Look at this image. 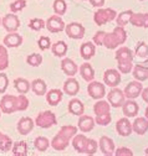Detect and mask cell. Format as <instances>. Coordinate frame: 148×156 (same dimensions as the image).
Here are the masks:
<instances>
[{
    "label": "cell",
    "instance_id": "obj_4",
    "mask_svg": "<svg viewBox=\"0 0 148 156\" xmlns=\"http://www.w3.org/2000/svg\"><path fill=\"white\" fill-rule=\"evenodd\" d=\"M124 101H126V95H124L123 90H121L117 87H113L109 90V93L107 94V102L111 104V107H113V108L122 107Z\"/></svg>",
    "mask_w": 148,
    "mask_h": 156
},
{
    "label": "cell",
    "instance_id": "obj_30",
    "mask_svg": "<svg viewBox=\"0 0 148 156\" xmlns=\"http://www.w3.org/2000/svg\"><path fill=\"white\" fill-rule=\"evenodd\" d=\"M116 61H133V52L128 47H120L115 53Z\"/></svg>",
    "mask_w": 148,
    "mask_h": 156
},
{
    "label": "cell",
    "instance_id": "obj_27",
    "mask_svg": "<svg viewBox=\"0 0 148 156\" xmlns=\"http://www.w3.org/2000/svg\"><path fill=\"white\" fill-rule=\"evenodd\" d=\"M132 129L135 133H137L138 135H144L148 131V119L146 116H142V118H137L133 124H132Z\"/></svg>",
    "mask_w": 148,
    "mask_h": 156
},
{
    "label": "cell",
    "instance_id": "obj_8",
    "mask_svg": "<svg viewBox=\"0 0 148 156\" xmlns=\"http://www.w3.org/2000/svg\"><path fill=\"white\" fill-rule=\"evenodd\" d=\"M2 25L8 32H15L20 27V20H19V17L16 16V14H14V12L6 14L2 19Z\"/></svg>",
    "mask_w": 148,
    "mask_h": 156
},
{
    "label": "cell",
    "instance_id": "obj_26",
    "mask_svg": "<svg viewBox=\"0 0 148 156\" xmlns=\"http://www.w3.org/2000/svg\"><path fill=\"white\" fill-rule=\"evenodd\" d=\"M80 74L86 82H91L95 80V69L88 62H85L80 66Z\"/></svg>",
    "mask_w": 148,
    "mask_h": 156
},
{
    "label": "cell",
    "instance_id": "obj_29",
    "mask_svg": "<svg viewBox=\"0 0 148 156\" xmlns=\"http://www.w3.org/2000/svg\"><path fill=\"white\" fill-rule=\"evenodd\" d=\"M31 90L36 94V95H45L47 92V86L45 83L44 80L40 78H36L31 82Z\"/></svg>",
    "mask_w": 148,
    "mask_h": 156
},
{
    "label": "cell",
    "instance_id": "obj_48",
    "mask_svg": "<svg viewBox=\"0 0 148 156\" xmlns=\"http://www.w3.org/2000/svg\"><path fill=\"white\" fill-rule=\"evenodd\" d=\"M38 46L41 51H46L51 47V41H50V38L47 36H41L39 38V41H38Z\"/></svg>",
    "mask_w": 148,
    "mask_h": 156
},
{
    "label": "cell",
    "instance_id": "obj_9",
    "mask_svg": "<svg viewBox=\"0 0 148 156\" xmlns=\"http://www.w3.org/2000/svg\"><path fill=\"white\" fill-rule=\"evenodd\" d=\"M65 26L66 25H65L64 20L61 19V16H59L56 14L50 16L47 19V21H46V29L50 32H52V34H57V32L64 31L65 30Z\"/></svg>",
    "mask_w": 148,
    "mask_h": 156
},
{
    "label": "cell",
    "instance_id": "obj_14",
    "mask_svg": "<svg viewBox=\"0 0 148 156\" xmlns=\"http://www.w3.org/2000/svg\"><path fill=\"white\" fill-rule=\"evenodd\" d=\"M95 124H96V122L92 116L82 114V115H80V119L77 122V129H80V131H82V133H88L95 128Z\"/></svg>",
    "mask_w": 148,
    "mask_h": 156
},
{
    "label": "cell",
    "instance_id": "obj_41",
    "mask_svg": "<svg viewBox=\"0 0 148 156\" xmlns=\"http://www.w3.org/2000/svg\"><path fill=\"white\" fill-rule=\"evenodd\" d=\"M26 62L31 67H39L43 63V56L40 53H31L26 57Z\"/></svg>",
    "mask_w": 148,
    "mask_h": 156
},
{
    "label": "cell",
    "instance_id": "obj_39",
    "mask_svg": "<svg viewBox=\"0 0 148 156\" xmlns=\"http://www.w3.org/2000/svg\"><path fill=\"white\" fill-rule=\"evenodd\" d=\"M59 134H61L64 138H66L67 140H72V138L77 134V128L76 126H73V125H64Z\"/></svg>",
    "mask_w": 148,
    "mask_h": 156
},
{
    "label": "cell",
    "instance_id": "obj_19",
    "mask_svg": "<svg viewBox=\"0 0 148 156\" xmlns=\"http://www.w3.org/2000/svg\"><path fill=\"white\" fill-rule=\"evenodd\" d=\"M61 69L68 77H75L76 73L79 72L77 65L73 62L71 58H64V60L61 61Z\"/></svg>",
    "mask_w": 148,
    "mask_h": 156
},
{
    "label": "cell",
    "instance_id": "obj_3",
    "mask_svg": "<svg viewBox=\"0 0 148 156\" xmlns=\"http://www.w3.org/2000/svg\"><path fill=\"white\" fill-rule=\"evenodd\" d=\"M117 16V12L116 10L113 9H101L98 8V10L94 14V21L96 25L101 26V25H105L106 23H109V21H112L115 20Z\"/></svg>",
    "mask_w": 148,
    "mask_h": 156
},
{
    "label": "cell",
    "instance_id": "obj_40",
    "mask_svg": "<svg viewBox=\"0 0 148 156\" xmlns=\"http://www.w3.org/2000/svg\"><path fill=\"white\" fill-rule=\"evenodd\" d=\"M52 9H54V12L56 15L62 16L67 10V4H66L65 0H55L54 5H52Z\"/></svg>",
    "mask_w": 148,
    "mask_h": 156
},
{
    "label": "cell",
    "instance_id": "obj_13",
    "mask_svg": "<svg viewBox=\"0 0 148 156\" xmlns=\"http://www.w3.org/2000/svg\"><path fill=\"white\" fill-rule=\"evenodd\" d=\"M98 146H100V150L103 155L106 156H111L115 154V143L113 140L108 138V136H101L100 138V143H98Z\"/></svg>",
    "mask_w": 148,
    "mask_h": 156
},
{
    "label": "cell",
    "instance_id": "obj_50",
    "mask_svg": "<svg viewBox=\"0 0 148 156\" xmlns=\"http://www.w3.org/2000/svg\"><path fill=\"white\" fill-rule=\"evenodd\" d=\"M9 86V80H8V76L2 72L0 73V93H5Z\"/></svg>",
    "mask_w": 148,
    "mask_h": 156
},
{
    "label": "cell",
    "instance_id": "obj_38",
    "mask_svg": "<svg viewBox=\"0 0 148 156\" xmlns=\"http://www.w3.org/2000/svg\"><path fill=\"white\" fill-rule=\"evenodd\" d=\"M34 146L38 151L45 152L50 147V140L47 138H45V136H38L34 141Z\"/></svg>",
    "mask_w": 148,
    "mask_h": 156
},
{
    "label": "cell",
    "instance_id": "obj_54",
    "mask_svg": "<svg viewBox=\"0 0 148 156\" xmlns=\"http://www.w3.org/2000/svg\"><path fill=\"white\" fill-rule=\"evenodd\" d=\"M141 97H142V99H143V101H144L146 103H148V87H147V88H143V89H142Z\"/></svg>",
    "mask_w": 148,
    "mask_h": 156
},
{
    "label": "cell",
    "instance_id": "obj_12",
    "mask_svg": "<svg viewBox=\"0 0 148 156\" xmlns=\"http://www.w3.org/2000/svg\"><path fill=\"white\" fill-rule=\"evenodd\" d=\"M116 131L120 136H129L132 134L133 129H132V124L129 122V119L127 118H121L117 120L116 123Z\"/></svg>",
    "mask_w": 148,
    "mask_h": 156
},
{
    "label": "cell",
    "instance_id": "obj_24",
    "mask_svg": "<svg viewBox=\"0 0 148 156\" xmlns=\"http://www.w3.org/2000/svg\"><path fill=\"white\" fill-rule=\"evenodd\" d=\"M61 101H62V90L55 88L46 92V102L51 107H56Z\"/></svg>",
    "mask_w": 148,
    "mask_h": 156
},
{
    "label": "cell",
    "instance_id": "obj_33",
    "mask_svg": "<svg viewBox=\"0 0 148 156\" xmlns=\"http://www.w3.org/2000/svg\"><path fill=\"white\" fill-rule=\"evenodd\" d=\"M14 87L19 93L26 94L30 90L31 84H30V82L28 80H25V78H16V80L14 81Z\"/></svg>",
    "mask_w": 148,
    "mask_h": 156
},
{
    "label": "cell",
    "instance_id": "obj_2",
    "mask_svg": "<svg viewBox=\"0 0 148 156\" xmlns=\"http://www.w3.org/2000/svg\"><path fill=\"white\" fill-rule=\"evenodd\" d=\"M56 124H57L56 115L50 110L41 112L35 119V125H38L39 128H43V129H49Z\"/></svg>",
    "mask_w": 148,
    "mask_h": 156
},
{
    "label": "cell",
    "instance_id": "obj_34",
    "mask_svg": "<svg viewBox=\"0 0 148 156\" xmlns=\"http://www.w3.org/2000/svg\"><path fill=\"white\" fill-rule=\"evenodd\" d=\"M28 144L25 141H17L15 144H13L11 147V152L15 156H26L28 155Z\"/></svg>",
    "mask_w": 148,
    "mask_h": 156
},
{
    "label": "cell",
    "instance_id": "obj_42",
    "mask_svg": "<svg viewBox=\"0 0 148 156\" xmlns=\"http://www.w3.org/2000/svg\"><path fill=\"white\" fill-rule=\"evenodd\" d=\"M29 99L26 98L25 94H19L17 95V102H16V112H24L29 108Z\"/></svg>",
    "mask_w": 148,
    "mask_h": 156
},
{
    "label": "cell",
    "instance_id": "obj_60",
    "mask_svg": "<svg viewBox=\"0 0 148 156\" xmlns=\"http://www.w3.org/2000/svg\"><path fill=\"white\" fill-rule=\"evenodd\" d=\"M141 2H144V0H141Z\"/></svg>",
    "mask_w": 148,
    "mask_h": 156
},
{
    "label": "cell",
    "instance_id": "obj_28",
    "mask_svg": "<svg viewBox=\"0 0 148 156\" xmlns=\"http://www.w3.org/2000/svg\"><path fill=\"white\" fill-rule=\"evenodd\" d=\"M68 112H70L71 114H73V115L80 116V115H82L83 112H85V105H83V103H82L80 99L73 98V99H71L70 103H68Z\"/></svg>",
    "mask_w": 148,
    "mask_h": 156
},
{
    "label": "cell",
    "instance_id": "obj_23",
    "mask_svg": "<svg viewBox=\"0 0 148 156\" xmlns=\"http://www.w3.org/2000/svg\"><path fill=\"white\" fill-rule=\"evenodd\" d=\"M51 147L54 149V150H56V151H64L67 146H68V144H70V140H67L66 138H64V136L61 135V134H56L52 138V140H51Z\"/></svg>",
    "mask_w": 148,
    "mask_h": 156
},
{
    "label": "cell",
    "instance_id": "obj_61",
    "mask_svg": "<svg viewBox=\"0 0 148 156\" xmlns=\"http://www.w3.org/2000/svg\"><path fill=\"white\" fill-rule=\"evenodd\" d=\"M83 2H86V0H83Z\"/></svg>",
    "mask_w": 148,
    "mask_h": 156
},
{
    "label": "cell",
    "instance_id": "obj_20",
    "mask_svg": "<svg viewBox=\"0 0 148 156\" xmlns=\"http://www.w3.org/2000/svg\"><path fill=\"white\" fill-rule=\"evenodd\" d=\"M64 92L68 95H76L80 92V83L76 78L68 77L64 83Z\"/></svg>",
    "mask_w": 148,
    "mask_h": 156
},
{
    "label": "cell",
    "instance_id": "obj_55",
    "mask_svg": "<svg viewBox=\"0 0 148 156\" xmlns=\"http://www.w3.org/2000/svg\"><path fill=\"white\" fill-rule=\"evenodd\" d=\"M144 116H146V118L148 119V107L146 108V112H144Z\"/></svg>",
    "mask_w": 148,
    "mask_h": 156
},
{
    "label": "cell",
    "instance_id": "obj_59",
    "mask_svg": "<svg viewBox=\"0 0 148 156\" xmlns=\"http://www.w3.org/2000/svg\"><path fill=\"white\" fill-rule=\"evenodd\" d=\"M0 24H2V19H0Z\"/></svg>",
    "mask_w": 148,
    "mask_h": 156
},
{
    "label": "cell",
    "instance_id": "obj_37",
    "mask_svg": "<svg viewBox=\"0 0 148 156\" xmlns=\"http://www.w3.org/2000/svg\"><path fill=\"white\" fill-rule=\"evenodd\" d=\"M13 147V140L6 134L0 133V152H8Z\"/></svg>",
    "mask_w": 148,
    "mask_h": 156
},
{
    "label": "cell",
    "instance_id": "obj_52",
    "mask_svg": "<svg viewBox=\"0 0 148 156\" xmlns=\"http://www.w3.org/2000/svg\"><path fill=\"white\" fill-rule=\"evenodd\" d=\"M113 155H116V156H132L133 151L128 147H118L117 150H115Z\"/></svg>",
    "mask_w": 148,
    "mask_h": 156
},
{
    "label": "cell",
    "instance_id": "obj_16",
    "mask_svg": "<svg viewBox=\"0 0 148 156\" xmlns=\"http://www.w3.org/2000/svg\"><path fill=\"white\" fill-rule=\"evenodd\" d=\"M122 112L127 118H133V116L138 114L139 107L135 102V99H128V101H124V103L122 104Z\"/></svg>",
    "mask_w": 148,
    "mask_h": 156
},
{
    "label": "cell",
    "instance_id": "obj_46",
    "mask_svg": "<svg viewBox=\"0 0 148 156\" xmlns=\"http://www.w3.org/2000/svg\"><path fill=\"white\" fill-rule=\"evenodd\" d=\"M26 8V0H15L14 3L10 4V11L16 14Z\"/></svg>",
    "mask_w": 148,
    "mask_h": 156
},
{
    "label": "cell",
    "instance_id": "obj_11",
    "mask_svg": "<svg viewBox=\"0 0 148 156\" xmlns=\"http://www.w3.org/2000/svg\"><path fill=\"white\" fill-rule=\"evenodd\" d=\"M103 82L106 86L113 88V87H117L120 83H121V74H120V71L118 69H107L103 74Z\"/></svg>",
    "mask_w": 148,
    "mask_h": 156
},
{
    "label": "cell",
    "instance_id": "obj_58",
    "mask_svg": "<svg viewBox=\"0 0 148 156\" xmlns=\"http://www.w3.org/2000/svg\"><path fill=\"white\" fill-rule=\"evenodd\" d=\"M0 116H2V110H0Z\"/></svg>",
    "mask_w": 148,
    "mask_h": 156
},
{
    "label": "cell",
    "instance_id": "obj_51",
    "mask_svg": "<svg viewBox=\"0 0 148 156\" xmlns=\"http://www.w3.org/2000/svg\"><path fill=\"white\" fill-rule=\"evenodd\" d=\"M111 120H112V116H111V114H109V115L96 116V119H95V122H96L98 125H101V126H106V125H108V124L111 123Z\"/></svg>",
    "mask_w": 148,
    "mask_h": 156
},
{
    "label": "cell",
    "instance_id": "obj_15",
    "mask_svg": "<svg viewBox=\"0 0 148 156\" xmlns=\"http://www.w3.org/2000/svg\"><path fill=\"white\" fill-rule=\"evenodd\" d=\"M23 44V36L19 35L16 31L15 32H9L3 40V45H5L6 47L10 48H15V47H19Z\"/></svg>",
    "mask_w": 148,
    "mask_h": 156
},
{
    "label": "cell",
    "instance_id": "obj_56",
    "mask_svg": "<svg viewBox=\"0 0 148 156\" xmlns=\"http://www.w3.org/2000/svg\"><path fill=\"white\" fill-rule=\"evenodd\" d=\"M143 66H144V67H146V68L148 69V60H147V61H144V63H143Z\"/></svg>",
    "mask_w": 148,
    "mask_h": 156
},
{
    "label": "cell",
    "instance_id": "obj_7",
    "mask_svg": "<svg viewBox=\"0 0 148 156\" xmlns=\"http://www.w3.org/2000/svg\"><path fill=\"white\" fill-rule=\"evenodd\" d=\"M65 32L72 40H81L85 36V27L80 23H70L65 26Z\"/></svg>",
    "mask_w": 148,
    "mask_h": 156
},
{
    "label": "cell",
    "instance_id": "obj_22",
    "mask_svg": "<svg viewBox=\"0 0 148 156\" xmlns=\"http://www.w3.org/2000/svg\"><path fill=\"white\" fill-rule=\"evenodd\" d=\"M96 53V45L94 42H83L80 47V55L85 61L91 60Z\"/></svg>",
    "mask_w": 148,
    "mask_h": 156
},
{
    "label": "cell",
    "instance_id": "obj_43",
    "mask_svg": "<svg viewBox=\"0 0 148 156\" xmlns=\"http://www.w3.org/2000/svg\"><path fill=\"white\" fill-rule=\"evenodd\" d=\"M46 26V23L43 20V19H38V17H35V19H31V20L29 21V27L34 31H40L43 30L44 27Z\"/></svg>",
    "mask_w": 148,
    "mask_h": 156
},
{
    "label": "cell",
    "instance_id": "obj_57",
    "mask_svg": "<svg viewBox=\"0 0 148 156\" xmlns=\"http://www.w3.org/2000/svg\"><path fill=\"white\" fill-rule=\"evenodd\" d=\"M146 154H147V155H148V149H146Z\"/></svg>",
    "mask_w": 148,
    "mask_h": 156
},
{
    "label": "cell",
    "instance_id": "obj_18",
    "mask_svg": "<svg viewBox=\"0 0 148 156\" xmlns=\"http://www.w3.org/2000/svg\"><path fill=\"white\" fill-rule=\"evenodd\" d=\"M129 24L137 27H144L148 29V14L147 12H133L131 16Z\"/></svg>",
    "mask_w": 148,
    "mask_h": 156
},
{
    "label": "cell",
    "instance_id": "obj_6",
    "mask_svg": "<svg viewBox=\"0 0 148 156\" xmlns=\"http://www.w3.org/2000/svg\"><path fill=\"white\" fill-rule=\"evenodd\" d=\"M16 102L17 97L13 94H4L0 101V110L5 114H11L16 112Z\"/></svg>",
    "mask_w": 148,
    "mask_h": 156
},
{
    "label": "cell",
    "instance_id": "obj_25",
    "mask_svg": "<svg viewBox=\"0 0 148 156\" xmlns=\"http://www.w3.org/2000/svg\"><path fill=\"white\" fill-rule=\"evenodd\" d=\"M94 112L96 116H102V115H109L111 114V104L106 101L98 99V102L95 103L94 105Z\"/></svg>",
    "mask_w": 148,
    "mask_h": 156
},
{
    "label": "cell",
    "instance_id": "obj_5",
    "mask_svg": "<svg viewBox=\"0 0 148 156\" xmlns=\"http://www.w3.org/2000/svg\"><path fill=\"white\" fill-rule=\"evenodd\" d=\"M87 93H88V95L91 97V98L95 99V101L102 99L103 97L106 95L105 84L101 83V82L91 81V82H88V86H87Z\"/></svg>",
    "mask_w": 148,
    "mask_h": 156
},
{
    "label": "cell",
    "instance_id": "obj_35",
    "mask_svg": "<svg viewBox=\"0 0 148 156\" xmlns=\"http://www.w3.org/2000/svg\"><path fill=\"white\" fill-rule=\"evenodd\" d=\"M9 67V52L5 45H0V71H5Z\"/></svg>",
    "mask_w": 148,
    "mask_h": 156
},
{
    "label": "cell",
    "instance_id": "obj_45",
    "mask_svg": "<svg viewBox=\"0 0 148 156\" xmlns=\"http://www.w3.org/2000/svg\"><path fill=\"white\" fill-rule=\"evenodd\" d=\"M133 61H118L117 62V67H118V71L121 73H129L132 72V68H133Z\"/></svg>",
    "mask_w": 148,
    "mask_h": 156
},
{
    "label": "cell",
    "instance_id": "obj_31",
    "mask_svg": "<svg viewBox=\"0 0 148 156\" xmlns=\"http://www.w3.org/2000/svg\"><path fill=\"white\" fill-rule=\"evenodd\" d=\"M132 73H133V77L136 78L137 81H139V82H143V81L148 80V69L143 65H136V66H133Z\"/></svg>",
    "mask_w": 148,
    "mask_h": 156
},
{
    "label": "cell",
    "instance_id": "obj_53",
    "mask_svg": "<svg viewBox=\"0 0 148 156\" xmlns=\"http://www.w3.org/2000/svg\"><path fill=\"white\" fill-rule=\"evenodd\" d=\"M90 3L92 6L95 8H102L105 4V0H90Z\"/></svg>",
    "mask_w": 148,
    "mask_h": 156
},
{
    "label": "cell",
    "instance_id": "obj_49",
    "mask_svg": "<svg viewBox=\"0 0 148 156\" xmlns=\"http://www.w3.org/2000/svg\"><path fill=\"white\" fill-rule=\"evenodd\" d=\"M106 32L105 31H97L92 38V42H94L96 46H103V40H105Z\"/></svg>",
    "mask_w": 148,
    "mask_h": 156
},
{
    "label": "cell",
    "instance_id": "obj_32",
    "mask_svg": "<svg viewBox=\"0 0 148 156\" xmlns=\"http://www.w3.org/2000/svg\"><path fill=\"white\" fill-rule=\"evenodd\" d=\"M67 45L65 41H57L54 45H51V52L56 57H64L67 53Z\"/></svg>",
    "mask_w": 148,
    "mask_h": 156
},
{
    "label": "cell",
    "instance_id": "obj_47",
    "mask_svg": "<svg viewBox=\"0 0 148 156\" xmlns=\"http://www.w3.org/2000/svg\"><path fill=\"white\" fill-rule=\"evenodd\" d=\"M97 149H98V143H97L96 140H94V139H88L87 146H86V149H85V154H87V155H94V154H96Z\"/></svg>",
    "mask_w": 148,
    "mask_h": 156
},
{
    "label": "cell",
    "instance_id": "obj_21",
    "mask_svg": "<svg viewBox=\"0 0 148 156\" xmlns=\"http://www.w3.org/2000/svg\"><path fill=\"white\" fill-rule=\"evenodd\" d=\"M88 139L86 138L85 134H76L72 138V146L79 154H85V149L87 146Z\"/></svg>",
    "mask_w": 148,
    "mask_h": 156
},
{
    "label": "cell",
    "instance_id": "obj_36",
    "mask_svg": "<svg viewBox=\"0 0 148 156\" xmlns=\"http://www.w3.org/2000/svg\"><path fill=\"white\" fill-rule=\"evenodd\" d=\"M133 11L132 10H124L122 12H120V15L116 16V23L118 26H126L127 24H129V20H131V16H132Z\"/></svg>",
    "mask_w": 148,
    "mask_h": 156
},
{
    "label": "cell",
    "instance_id": "obj_10",
    "mask_svg": "<svg viewBox=\"0 0 148 156\" xmlns=\"http://www.w3.org/2000/svg\"><path fill=\"white\" fill-rule=\"evenodd\" d=\"M142 89H143L142 83H141L139 81H133V82H129V83L126 86L123 93H124V95H126L127 99H136L137 97L141 95Z\"/></svg>",
    "mask_w": 148,
    "mask_h": 156
},
{
    "label": "cell",
    "instance_id": "obj_1",
    "mask_svg": "<svg viewBox=\"0 0 148 156\" xmlns=\"http://www.w3.org/2000/svg\"><path fill=\"white\" fill-rule=\"evenodd\" d=\"M127 40V32L123 29V26H118L115 27V30L112 32L107 34L105 36L103 40V46L108 50H116L117 47H120V45H123Z\"/></svg>",
    "mask_w": 148,
    "mask_h": 156
},
{
    "label": "cell",
    "instance_id": "obj_17",
    "mask_svg": "<svg viewBox=\"0 0 148 156\" xmlns=\"http://www.w3.org/2000/svg\"><path fill=\"white\" fill-rule=\"evenodd\" d=\"M34 125H35V122L31 118H29V116H24V118H21L19 122H17L16 128H17L19 134L28 135V134H30V131H32Z\"/></svg>",
    "mask_w": 148,
    "mask_h": 156
},
{
    "label": "cell",
    "instance_id": "obj_44",
    "mask_svg": "<svg viewBox=\"0 0 148 156\" xmlns=\"http://www.w3.org/2000/svg\"><path fill=\"white\" fill-rule=\"evenodd\" d=\"M136 55L139 57V58H146L148 56V45L144 42V41H139L136 46Z\"/></svg>",
    "mask_w": 148,
    "mask_h": 156
}]
</instances>
